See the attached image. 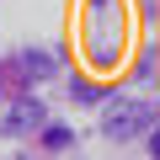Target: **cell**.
Wrapping results in <instances>:
<instances>
[{
    "instance_id": "obj_1",
    "label": "cell",
    "mask_w": 160,
    "mask_h": 160,
    "mask_svg": "<svg viewBox=\"0 0 160 160\" xmlns=\"http://www.w3.org/2000/svg\"><path fill=\"white\" fill-rule=\"evenodd\" d=\"M144 123H149V107H139V102H112L107 118H102V133H107V139H133Z\"/></svg>"
},
{
    "instance_id": "obj_2",
    "label": "cell",
    "mask_w": 160,
    "mask_h": 160,
    "mask_svg": "<svg viewBox=\"0 0 160 160\" xmlns=\"http://www.w3.org/2000/svg\"><path fill=\"white\" fill-rule=\"evenodd\" d=\"M38 123H43V102L16 96V102H11V112H6V133H27V128H38Z\"/></svg>"
},
{
    "instance_id": "obj_3",
    "label": "cell",
    "mask_w": 160,
    "mask_h": 160,
    "mask_svg": "<svg viewBox=\"0 0 160 160\" xmlns=\"http://www.w3.org/2000/svg\"><path fill=\"white\" fill-rule=\"evenodd\" d=\"M16 69H22V80H43V75L53 69V59H43V53H22Z\"/></svg>"
},
{
    "instance_id": "obj_4",
    "label": "cell",
    "mask_w": 160,
    "mask_h": 160,
    "mask_svg": "<svg viewBox=\"0 0 160 160\" xmlns=\"http://www.w3.org/2000/svg\"><path fill=\"white\" fill-rule=\"evenodd\" d=\"M43 144H48V149H59V144H69V128H43Z\"/></svg>"
},
{
    "instance_id": "obj_5",
    "label": "cell",
    "mask_w": 160,
    "mask_h": 160,
    "mask_svg": "<svg viewBox=\"0 0 160 160\" xmlns=\"http://www.w3.org/2000/svg\"><path fill=\"white\" fill-rule=\"evenodd\" d=\"M149 149H155V155H160V128H155V133H149Z\"/></svg>"
},
{
    "instance_id": "obj_6",
    "label": "cell",
    "mask_w": 160,
    "mask_h": 160,
    "mask_svg": "<svg viewBox=\"0 0 160 160\" xmlns=\"http://www.w3.org/2000/svg\"><path fill=\"white\" fill-rule=\"evenodd\" d=\"M155 128H160V118H155Z\"/></svg>"
}]
</instances>
